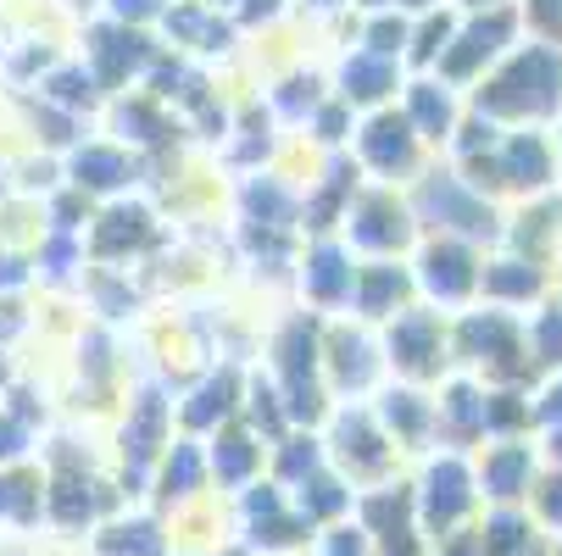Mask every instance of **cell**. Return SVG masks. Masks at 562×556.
<instances>
[{"label": "cell", "instance_id": "cell-14", "mask_svg": "<svg viewBox=\"0 0 562 556\" xmlns=\"http://www.w3.org/2000/svg\"><path fill=\"white\" fill-rule=\"evenodd\" d=\"M156 418H162V412H156V401H145V412H139V429H134V456H145V451H150Z\"/></svg>", "mask_w": 562, "mask_h": 556}, {"label": "cell", "instance_id": "cell-11", "mask_svg": "<svg viewBox=\"0 0 562 556\" xmlns=\"http://www.w3.org/2000/svg\"><path fill=\"white\" fill-rule=\"evenodd\" d=\"M106 223H112V228H106V234H101V246H106V251H112V246H117V240H139V234H145V228H139V223H145V217H139V212H112V217H106Z\"/></svg>", "mask_w": 562, "mask_h": 556}, {"label": "cell", "instance_id": "cell-7", "mask_svg": "<svg viewBox=\"0 0 562 556\" xmlns=\"http://www.w3.org/2000/svg\"><path fill=\"white\" fill-rule=\"evenodd\" d=\"M507 179H513V184H535V179H546V156H540V145H529V139H518V145H513Z\"/></svg>", "mask_w": 562, "mask_h": 556}, {"label": "cell", "instance_id": "cell-10", "mask_svg": "<svg viewBox=\"0 0 562 556\" xmlns=\"http://www.w3.org/2000/svg\"><path fill=\"white\" fill-rule=\"evenodd\" d=\"M395 340H401V351H407V356H401L407 367H424L429 362V324H407Z\"/></svg>", "mask_w": 562, "mask_h": 556}, {"label": "cell", "instance_id": "cell-8", "mask_svg": "<svg viewBox=\"0 0 562 556\" xmlns=\"http://www.w3.org/2000/svg\"><path fill=\"white\" fill-rule=\"evenodd\" d=\"M401 234H407V228H401V212H390L384 201H373V206H368L362 240H368V246H384V240H401Z\"/></svg>", "mask_w": 562, "mask_h": 556}, {"label": "cell", "instance_id": "cell-15", "mask_svg": "<svg viewBox=\"0 0 562 556\" xmlns=\"http://www.w3.org/2000/svg\"><path fill=\"white\" fill-rule=\"evenodd\" d=\"M56 95H61V101H90V78L61 72V78H56Z\"/></svg>", "mask_w": 562, "mask_h": 556}, {"label": "cell", "instance_id": "cell-17", "mask_svg": "<svg viewBox=\"0 0 562 556\" xmlns=\"http://www.w3.org/2000/svg\"><path fill=\"white\" fill-rule=\"evenodd\" d=\"M390 295H401V279H395V273H379V279L368 284V306H379V300H390Z\"/></svg>", "mask_w": 562, "mask_h": 556}, {"label": "cell", "instance_id": "cell-13", "mask_svg": "<svg viewBox=\"0 0 562 556\" xmlns=\"http://www.w3.org/2000/svg\"><path fill=\"white\" fill-rule=\"evenodd\" d=\"M228 389H234V384H228V378H217V384L201 395V407H190V418H195V423H206L212 412H223V407H228Z\"/></svg>", "mask_w": 562, "mask_h": 556}, {"label": "cell", "instance_id": "cell-4", "mask_svg": "<svg viewBox=\"0 0 562 556\" xmlns=\"http://www.w3.org/2000/svg\"><path fill=\"white\" fill-rule=\"evenodd\" d=\"M368 150L379 156V162L390 168V162H407V123H373V134H368Z\"/></svg>", "mask_w": 562, "mask_h": 556}, {"label": "cell", "instance_id": "cell-19", "mask_svg": "<svg viewBox=\"0 0 562 556\" xmlns=\"http://www.w3.org/2000/svg\"><path fill=\"white\" fill-rule=\"evenodd\" d=\"M18 451V423H0V456Z\"/></svg>", "mask_w": 562, "mask_h": 556}, {"label": "cell", "instance_id": "cell-16", "mask_svg": "<svg viewBox=\"0 0 562 556\" xmlns=\"http://www.w3.org/2000/svg\"><path fill=\"white\" fill-rule=\"evenodd\" d=\"M418 117H424L429 128H440V123H446V101H440L435 90H418Z\"/></svg>", "mask_w": 562, "mask_h": 556}, {"label": "cell", "instance_id": "cell-18", "mask_svg": "<svg viewBox=\"0 0 562 556\" xmlns=\"http://www.w3.org/2000/svg\"><path fill=\"white\" fill-rule=\"evenodd\" d=\"M491 290H535V273H496Z\"/></svg>", "mask_w": 562, "mask_h": 556}, {"label": "cell", "instance_id": "cell-2", "mask_svg": "<svg viewBox=\"0 0 562 556\" xmlns=\"http://www.w3.org/2000/svg\"><path fill=\"white\" fill-rule=\"evenodd\" d=\"M429 284L440 290V295H462L468 290V257L462 251H429Z\"/></svg>", "mask_w": 562, "mask_h": 556}, {"label": "cell", "instance_id": "cell-20", "mask_svg": "<svg viewBox=\"0 0 562 556\" xmlns=\"http://www.w3.org/2000/svg\"><path fill=\"white\" fill-rule=\"evenodd\" d=\"M117 7H123V12H134V18H139V12H150V7H156V0H117Z\"/></svg>", "mask_w": 562, "mask_h": 556}, {"label": "cell", "instance_id": "cell-1", "mask_svg": "<svg viewBox=\"0 0 562 556\" xmlns=\"http://www.w3.org/2000/svg\"><path fill=\"white\" fill-rule=\"evenodd\" d=\"M551 90H557V61L546 50H535L502 78V84H491L485 106L491 112H524V106L540 112V106H551Z\"/></svg>", "mask_w": 562, "mask_h": 556}, {"label": "cell", "instance_id": "cell-5", "mask_svg": "<svg viewBox=\"0 0 562 556\" xmlns=\"http://www.w3.org/2000/svg\"><path fill=\"white\" fill-rule=\"evenodd\" d=\"M145 50H139V39L134 34H101V72L106 78H123V67H134Z\"/></svg>", "mask_w": 562, "mask_h": 556}, {"label": "cell", "instance_id": "cell-9", "mask_svg": "<svg viewBox=\"0 0 562 556\" xmlns=\"http://www.w3.org/2000/svg\"><path fill=\"white\" fill-rule=\"evenodd\" d=\"M346 84H357L351 95H379V90L390 84V72H384L379 61H351V67H346Z\"/></svg>", "mask_w": 562, "mask_h": 556}, {"label": "cell", "instance_id": "cell-3", "mask_svg": "<svg viewBox=\"0 0 562 556\" xmlns=\"http://www.w3.org/2000/svg\"><path fill=\"white\" fill-rule=\"evenodd\" d=\"M502 34H507V18H491V23H479V29L468 34V45H462V50H457V56H451L446 67H451V72H468V67H473L479 56H485V50H496V39H502Z\"/></svg>", "mask_w": 562, "mask_h": 556}, {"label": "cell", "instance_id": "cell-6", "mask_svg": "<svg viewBox=\"0 0 562 556\" xmlns=\"http://www.w3.org/2000/svg\"><path fill=\"white\" fill-rule=\"evenodd\" d=\"M78 179H85V184H117L123 162L112 150H85V156H78Z\"/></svg>", "mask_w": 562, "mask_h": 556}, {"label": "cell", "instance_id": "cell-12", "mask_svg": "<svg viewBox=\"0 0 562 556\" xmlns=\"http://www.w3.org/2000/svg\"><path fill=\"white\" fill-rule=\"evenodd\" d=\"M312 290H317V295H335V290H340V257H335V251H324V257L312 262Z\"/></svg>", "mask_w": 562, "mask_h": 556}]
</instances>
